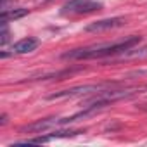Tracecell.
<instances>
[{"label":"cell","instance_id":"6da1fadb","mask_svg":"<svg viewBox=\"0 0 147 147\" xmlns=\"http://www.w3.org/2000/svg\"><path fill=\"white\" fill-rule=\"evenodd\" d=\"M137 43H140V36L131 35L126 36L119 42L114 43H100V45H90V47H82V49H73L69 52L62 54V59L69 61H87V59H100V57H109L116 54H125L126 50L133 49Z\"/></svg>","mask_w":147,"mask_h":147},{"label":"cell","instance_id":"7a4b0ae2","mask_svg":"<svg viewBox=\"0 0 147 147\" xmlns=\"http://www.w3.org/2000/svg\"><path fill=\"white\" fill-rule=\"evenodd\" d=\"M114 87V83H92V85H80V87H73L67 90H61L55 94L49 95V100H55V99H67V97H78V95H88V94H97L102 92L106 88Z\"/></svg>","mask_w":147,"mask_h":147},{"label":"cell","instance_id":"3957f363","mask_svg":"<svg viewBox=\"0 0 147 147\" xmlns=\"http://www.w3.org/2000/svg\"><path fill=\"white\" fill-rule=\"evenodd\" d=\"M100 9L102 4L95 0H69L62 7V14H90Z\"/></svg>","mask_w":147,"mask_h":147},{"label":"cell","instance_id":"277c9868","mask_svg":"<svg viewBox=\"0 0 147 147\" xmlns=\"http://www.w3.org/2000/svg\"><path fill=\"white\" fill-rule=\"evenodd\" d=\"M126 21L123 18H107V19H100V21H95V23H90L85 31L88 33H100V31H107V30H114V28H119L123 26Z\"/></svg>","mask_w":147,"mask_h":147},{"label":"cell","instance_id":"5b68a950","mask_svg":"<svg viewBox=\"0 0 147 147\" xmlns=\"http://www.w3.org/2000/svg\"><path fill=\"white\" fill-rule=\"evenodd\" d=\"M38 43H40V42H38L36 38H31V36L23 38V40H19V42H16V43L12 45L11 54H30V52L36 50Z\"/></svg>","mask_w":147,"mask_h":147},{"label":"cell","instance_id":"8992f818","mask_svg":"<svg viewBox=\"0 0 147 147\" xmlns=\"http://www.w3.org/2000/svg\"><path fill=\"white\" fill-rule=\"evenodd\" d=\"M28 14V9H2V23H9V21H16L19 18H24Z\"/></svg>","mask_w":147,"mask_h":147},{"label":"cell","instance_id":"52a82bcc","mask_svg":"<svg viewBox=\"0 0 147 147\" xmlns=\"http://www.w3.org/2000/svg\"><path fill=\"white\" fill-rule=\"evenodd\" d=\"M125 57H147V45L142 49H130L123 54Z\"/></svg>","mask_w":147,"mask_h":147},{"label":"cell","instance_id":"ba28073f","mask_svg":"<svg viewBox=\"0 0 147 147\" xmlns=\"http://www.w3.org/2000/svg\"><path fill=\"white\" fill-rule=\"evenodd\" d=\"M5 123H7V116H5V114H4V116H2V121H0V125H2V126H4V125H5Z\"/></svg>","mask_w":147,"mask_h":147}]
</instances>
